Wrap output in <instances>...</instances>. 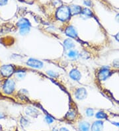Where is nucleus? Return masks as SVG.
Instances as JSON below:
<instances>
[{"label": "nucleus", "instance_id": "f257e3e1", "mask_svg": "<svg viewBox=\"0 0 119 131\" xmlns=\"http://www.w3.org/2000/svg\"><path fill=\"white\" fill-rule=\"evenodd\" d=\"M70 8L68 6H62L58 9L56 13V17L58 19L62 21H68L70 18Z\"/></svg>", "mask_w": 119, "mask_h": 131}, {"label": "nucleus", "instance_id": "f03ea898", "mask_svg": "<svg viewBox=\"0 0 119 131\" xmlns=\"http://www.w3.org/2000/svg\"><path fill=\"white\" fill-rule=\"evenodd\" d=\"M15 88V83L14 80L8 79L5 82L3 85V92L7 95H11L13 93Z\"/></svg>", "mask_w": 119, "mask_h": 131}, {"label": "nucleus", "instance_id": "7ed1b4c3", "mask_svg": "<svg viewBox=\"0 0 119 131\" xmlns=\"http://www.w3.org/2000/svg\"><path fill=\"white\" fill-rule=\"evenodd\" d=\"M0 72L3 77L5 78H9L15 72V68L13 65H3L1 67Z\"/></svg>", "mask_w": 119, "mask_h": 131}, {"label": "nucleus", "instance_id": "20e7f679", "mask_svg": "<svg viewBox=\"0 0 119 131\" xmlns=\"http://www.w3.org/2000/svg\"><path fill=\"white\" fill-rule=\"evenodd\" d=\"M111 72L109 68L103 67L98 73V78L100 81H105L111 75Z\"/></svg>", "mask_w": 119, "mask_h": 131}, {"label": "nucleus", "instance_id": "39448f33", "mask_svg": "<svg viewBox=\"0 0 119 131\" xmlns=\"http://www.w3.org/2000/svg\"><path fill=\"white\" fill-rule=\"evenodd\" d=\"M27 64L30 67L34 68L40 69L43 67V63L41 61L38 60L37 59H34V58H30L29 60L27 62Z\"/></svg>", "mask_w": 119, "mask_h": 131}, {"label": "nucleus", "instance_id": "423d86ee", "mask_svg": "<svg viewBox=\"0 0 119 131\" xmlns=\"http://www.w3.org/2000/svg\"><path fill=\"white\" fill-rule=\"evenodd\" d=\"M87 96V91L84 88H79L75 93V97L78 100L84 99Z\"/></svg>", "mask_w": 119, "mask_h": 131}, {"label": "nucleus", "instance_id": "0eeeda50", "mask_svg": "<svg viewBox=\"0 0 119 131\" xmlns=\"http://www.w3.org/2000/svg\"><path fill=\"white\" fill-rule=\"evenodd\" d=\"M25 113L27 115H29L31 117H34V118L37 117L39 115V111L37 109L31 107H27L25 110Z\"/></svg>", "mask_w": 119, "mask_h": 131}, {"label": "nucleus", "instance_id": "6e6552de", "mask_svg": "<svg viewBox=\"0 0 119 131\" xmlns=\"http://www.w3.org/2000/svg\"><path fill=\"white\" fill-rule=\"evenodd\" d=\"M66 34L67 36L70 37V38H75L77 37V31L75 29V28L73 27V26H69L66 28L65 31Z\"/></svg>", "mask_w": 119, "mask_h": 131}, {"label": "nucleus", "instance_id": "1a4fd4ad", "mask_svg": "<svg viewBox=\"0 0 119 131\" xmlns=\"http://www.w3.org/2000/svg\"><path fill=\"white\" fill-rule=\"evenodd\" d=\"M103 128V122L101 121H97L94 122L91 126V131H102Z\"/></svg>", "mask_w": 119, "mask_h": 131}, {"label": "nucleus", "instance_id": "9d476101", "mask_svg": "<svg viewBox=\"0 0 119 131\" xmlns=\"http://www.w3.org/2000/svg\"><path fill=\"white\" fill-rule=\"evenodd\" d=\"M69 8H70V13L72 15L80 14L81 11H82V9H81V7L78 5H71Z\"/></svg>", "mask_w": 119, "mask_h": 131}, {"label": "nucleus", "instance_id": "9b49d317", "mask_svg": "<svg viewBox=\"0 0 119 131\" xmlns=\"http://www.w3.org/2000/svg\"><path fill=\"white\" fill-rule=\"evenodd\" d=\"M70 76L72 80L75 81H79L81 78V73L76 69H73L70 72Z\"/></svg>", "mask_w": 119, "mask_h": 131}, {"label": "nucleus", "instance_id": "f8f14e48", "mask_svg": "<svg viewBox=\"0 0 119 131\" xmlns=\"http://www.w3.org/2000/svg\"><path fill=\"white\" fill-rule=\"evenodd\" d=\"M80 14H81V17L83 18V19H88V18H90L93 16L92 12L88 8L83 9Z\"/></svg>", "mask_w": 119, "mask_h": 131}, {"label": "nucleus", "instance_id": "ddd939ff", "mask_svg": "<svg viewBox=\"0 0 119 131\" xmlns=\"http://www.w3.org/2000/svg\"><path fill=\"white\" fill-rule=\"evenodd\" d=\"M79 131H89L90 128V125L88 122L82 121L79 124Z\"/></svg>", "mask_w": 119, "mask_h": 131}, {"label": "nucleus", "instance_id": "4468645a", "mask_svg": "<svg viewBox=\"0 0 119 131\" xmlns=\"http://www.w3.org/2000/svg\"><path fill=\"white\" fill-rule=\"evenodd\" d=\"M17 26L19 28H21L24 27H30V24L28 19L25 18H22L17 22Z\"/></svg>", "mask_w": 119, "mask_h": 131}, {"label": "nucleus", "instance_id": "2eb2a0df", "mask_svg": "<svg viewBox=\"0 0 119 131\" xmlns=\"http://www.w3.org/2000/svg\"><path fill=\"white\" fill-rule=\"evenodd\" d=\"M75 117H76V113H75V112L73 110H70L67 113L65 117L67 120L71 121L74 120L75 118Z\"/></svg>", "mask_w": 119, "mask_h": 131}, {"label": "nucleus", "instance_id": "dca6fc26", "mask_svg": "<svg viewBox=\"0 0 119 131\" xmlns=\"http://www.w3.org/2000/svg\"><path fill=\"white\" fill-rule=\"evenodd\" d=\"M64 47L66 49H71L75 47V44L72 39L71 38H68L64 41Z\"/></svg>", "mask_w": 119, "mask_h": 131}, {"label": "nucleus", "instance_id": "f3484780", "mask_svg": "<svg viewBox=\"0 0 119 131\" xmlns=\"http://www.w3.org/2000/svg\"><path fill=\"white\" fill-rule=\"evenodd\" d=\"M68 56L70 58H71V59H77L79 57V53L76 50H71L69 51Z\"/></svg>", "mask_w": 119, "mask_h": 131}, {"label": "nucleus", "instance_id": "a211bd4d", "mask_svg": "<svg viewBox=\"0 0 119 131\" xmlns=\"http://www.w3.org/2000/svg\"><path fill=\"white\" fill-rule=\"evenodd\" d=\"M30 27H24L20 28L19 30V33L21 34V35H25L28 34L30 31Z\"/></svg>", "mask_w": 119, "mask_h": 131}, {"label": "nucleus", "instance_id": "6ab92c4d", "mask_svg": "<svg viewBox=\"0 0 119 131\" xmlns=\"http://www.w3.org/2000/svg\"><path fill=\"white\" fill-rule=\"evenodd\" d=\"M95 117H96L97 118H98V119H105V118H107L108 116H107V115L106 113H105L103 111H99L97 113H96Z\"/></svg>", "mask_w": 119, "mask_h": 131}, {"label": "nucleus", "instance_id": "aec40b11", "mask_svg": "<svg viewBox=\"0 0 119 131\" xmlns=\"http://www.w3.org/2000/svg\"><path fill=\"white\" fill-rule=\"evenodd\" d=\"M26 75L25 72L24 70H19L16 72V77L18 79H23L25 78Z\"/></svg>", "mask_w": 119, "mask_h": 131}, {"label": "nucleus", "instance_id": "412c9836", "mask_svg": "<svg viewBox=\"0 0 119 131\" xmlns=\"http://www.w3.org/2000/svg\"><path fill=\"white\" fill-rule=\"evenodd\" d=\"M86 115L88 117H92L93 115H94L93 109H91V108H88V109H87V110H86Z\"/></svg>", "mask_w": 119, "mask_h": 131}, {"label": "nucleus", "instance_id": "4be33fe9", "mask_svg": "<svg viewBox=\"0 0 119 131\" xmlns=\"http://www.w3.org/2000/svg\"><path fill=\"white\" fill-rule=\"evenodd\" d=\"M45 121H46L48 124H51V123H52L54 122V119H53L52 117H51L49 115H47L45 117Z\"/></svg>", "mask_w": 119, "mask_h": 131}, {"label": "nucleus", "instance_id": "5701e85b", "mask_svg": "<svg viewBox=\"0 0 119 131\" xmlns=\"http://www.w3.org/2000/svg\"><path fill=\"white\" fill-rule=\"evenodd\" d=\"M47 74H48L50 77H52V78L58 76L57 73H56V72H53V71H49V72H47Z\"/></svg>", "mask_w": 119, "mask_h": 131}, {"label": "nucleus", "instance_id": "b1692460", "mask_svg": "<svg viewBox=\"0 0 119 131\" xmlns=\"http://www.w3.org/2000/svg\"><path fill=\"white\" fill-rule=\"evenodd\" d=\"M21 125H22L23 126H27V124H28V121L26 120L25 118L23 117V118H21Z\"/></svg>", "mask_w": 119, "mask_h": 131}, {"label": "nucleus", "instance_id": "393cba45", "mask_svg": "<svg viewBox=\"0 0 119 131\" xmlns=\"http://www.w3.org/2000/svg\"><path fill=\"white\" fill-rule=\"evenodd\" d=\"M113 65H114V67L119 68V59L115 60L113 62Z\"/></svg>", "mask_w": 119, "mask_h": 131}, {"label": "nucleus", "instance_id": "a878e982", "mask_svg": "<svg viewBox=\"0 0 119 131\" xmlns=\"http://www.w3.org/2000/svg\"><path fill=\"white\" fill-rule=\"evenodd\" d=\"M8 0H0V6L5 5L7 3Z\"/></svg>", "mask_w": 119, "mask_h": 131}, {"label": "nucleus", "instance_id": "bb28decb", "mask_svg": "<svg viewBox=\"0 0 119 131\" xmlns=\"http://www.w3.org/2000/svg\"><path fill=\"white\" fill-rule=\"evenodd\" d=\"M84 4L87 5V6H91V2L90 0H85Z\"/></svg>", "mask_w": 119, "mask_h": 131}, {"label": "nucleus", "instance_id": "cd10ccee", "mask_svg": "<svg viewBox=\"0 0 119 131\" xmlns=\"http://www.w3.org/2000/svg\"><path fill=\"white\" fill-rule=\"evenodd\" d=\"M60 131H70L68 129H67L66 128H64V127H62L60 129Z\"/></svg>", "mask_w": 119, "mask_h": 131}, {"label": "nucleus", "instance_id": "c85d7f7f", "mask_svg": "<svg viewBox=\"0 0 119 131\" xmlns=\"http://www.w3.org/2000/svg\"><path fill=\"white\" fill-rule=\"evenodd\" d=\"M115 38H116V40H118L119 42V32L115 35Z\"/></svg>", "mask_w": 119, "mask_h": 131}, {"label": "nucleus", "instance_id": "c756f323", "mask_svg": "<svg viewBox=\"0 0 119 131\" xmlns=\"http://www.w3.org/2000/svg\"><path fill=\"white\" fill-rule=\"evenodd\" d=\"M5 115H4L3 113H0V119L1 118H5Z\"/></svg>", "mask_w": 119, "mask_h": 131}, {"label": "nucleus", "instance_id": "7c9ffc66", "mask_svg": "<svg viewBox=\"0 0 119 131\" xmlns=\"http://www.w3.org/2000/svg\"><path fill=\"white\" fill-rule=\"evenodd\" d=\"M116 20L118 23H119V14H118L116 16Z\"/></svg>", "mask_w": 119, "mask_h": 131}, {"label": "nucleus", "instance_id": "2f4dec72", "mask_svg": "<svg viewBox=\"0 0 119 131\" xmlns=\"http://www.w3.org/2000/svg\"><path fill=\"white\" fill-rule=\"evenodd\" d=\"M113 124V125H116V126H119V123H114V122H113V123H112Z\"/></svg>", "mask_w": 119, "mask_h": 131}, {"label": "nucleus", "instance_id": "473e14b6", "mask_svg": "<svg viewBox=\"0 0 119 131\" xmlns=\"http://www.w3.org/2000/svg\"><path fill=\"white\" fill-rule=\"evenodd\" d=\"M2 126L0 125V130H2Z\"/></svg>", "mask_w": 119, "mask_h": 131}]
</instances>
